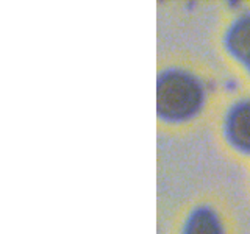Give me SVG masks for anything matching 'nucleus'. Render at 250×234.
I'll list each match as a JSON object with an SVG mask.
<instances>
[{"label": "nucleus", "mask_w": 250, "mask_h": 234, "mask_svg": "<svg viewBox=\"0 0 250 234\" xmlns=\"http://www.w3.org/2000/svg\"><path fill=\"white\" fill-rule=\"evenodd\" d=\"M205 103V88L185 69L163 70L156 83V114L167 123H182L197 116Z\"/></svg>", "instance_id": "obj_1"}, {"label": "nucleus", "mask_w": 250, "mask_h": 234, "mask_svg": "<svg viewBox=\"0 0 250 234\" xmlns=\"http://www.w3.org/2000/svg\"><path fill=\"white\" fill-rule=\"evenodd\" d=\"M224 47L250 74V13L239 16L230 23L224 35Z\"/></svg>", "instance_id": "obj_3"}, {"label": "nucleus", "mask_w": 250, "mask_h": 234, "mask_svg": "<svg viewBox=\"0 0 250 234\" xmlns=\"http://www.w3.org/2000/svg\"><path fill=\"white\" fill-rule=\"evenodd\" d=\"M182 234H225L219 215L213 208L202 205L194 208L183 225Z\"/></svg>", "instance_id": "obj_4"}, {"label": "nucleus", "mask_w": 250, "mask_h": 234, "mask_svg": "<svg viewBox=\"0 0 250 234\" xmlns=\"http://www.w3.org/2000/svg\"><path fill=\"white\" fill-rule=\"evenodd\" d=\"M224 137L233 150L250 156V98H242L227 109Z\"/></svg>", "instance_id": "obj_2"}]
</instances>
